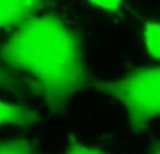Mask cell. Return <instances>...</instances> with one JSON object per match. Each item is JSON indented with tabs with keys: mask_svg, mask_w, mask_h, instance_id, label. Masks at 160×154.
<instances>
[{
	"mask_svg": "<svg viewBox=\"0 0 160 154\" xmlns=\"http://www.w3.org/2000/svg\"><path fill=\"white\" fill-rule=\"evenodd\" d=\"M0 46V63L28 79L53 113H62L87 83L78 34L59 17L34 16Z\"/></svg>",
	"mask_w": 160,
	"mask_h": 154,
	"instance_id": "6da1fadb",
	"label": "cell"
},
{
	"mask_svg": "<svg viewBox=\"0 0 160 154\" xmlns=\"http://www.w3.org/2000/svg\"><path fill=\"white\" fill-rule=\"evenodd\" d=\"M98 93L118 102L128 113L135 132H143L160 111V72L158 66H142L118 79L96 80Z\"/></svg>",
	"mask_w": 160,
	"mask_h": 154,
	"instance_id": "7a4b0ae2",
	"label": "cell"
},
{
	"mask_svg": "<svg viewBox=\"0 0 160 154\" xmlns=\"http://www.w3.org/2000/svg\"><path fill=\"white\" fill-rule=\"evenodd\" d=\"M45 6L47 0H0V30L22 24Z\"/></svg>",
	"mask_w": 160,
	"mask_h": 154,
	"instance_id": "3957f363",
	"label": "cell"
},
{
	"mask_svg": "<svg viewBox=\"0 0 160 154\" xmlns=\"http://www.w3.org/2000/svg\"><path fill=\"white\" fill-rule=\"evenodd\" d=\"M39 121L41 116L32 108L0 99V126H6V125L25 126V125L38 123Z\"/></svg>",
	"mask_w": 160,
	"mask_h": 154,
	"instance_id": "277c9868",
	"label": "cell"
},
{
	"mask_svg": "<svg viewBox=\"0 0 160 154\" xmlns=\"http://www.w3.org/2000/svg\"><path fill=\"white\" fill-rule=\"evenodd\" d=\"M159 24L156 21L146 22L143 28V45L146 52L153 59H159L160 45H159Z\"/></svg>",
	"mask_w": 160,
	"mask_h": 154,
	"instance_id": "5b68a950",
	"label": "cell"
},
{
	"mask_svg": "<svg viewBox=\"0 0 160 154\" xmlns=\"http://www.w3.org/2000/svg\"><path fill=\"white\" fill-rule=\"evenodd\" d=\"M0 154H38L35 146L25 139L0 140Z\"/></svg>",
	"mask_w": 160,
	"mask_h": 154,
	"instance_id": "8992f818",
	"label": "cell"
},
{
	"mask_svg": "<svg viewBox=\"0 0 160 154\" xmlns=\"http://www.w3.org/2000/svg\"><path fill=\"white\" fill-rule=\"evenodd\" d=\"M22 87L21 81L18 77L14 75L11 70H8L3 63H0V88H6V90L11 91H20Z\"/></svg>",
	"mask_w": 160,
	"mask_h": 154,
	"instance_id": "52a82bcc",
	"label": "cell"
},
{
	"mask_svg": "<svg viewBox=\"0 0 160 154\" xmlns=\"http://www.w3.org/2000/svg\"><path fill=\"white\" fill-rule=\"evenodd\" d=\"M66 154H107V153L102 152L101 149H97V147L87 146V144L82 143L80 140L72 136L69 139V146H68Z\"/></svg>",
	"mask_w": 160,
	"mask_h": 154,
	"instance_id": "ba28073f",
	"label": "cell"
},
{
	"mask_svg": "<svg viewBox=\"0 0 160 154\" xmlns=\"http://www.w3.org/2000/svg\"><path fill=\"white\" fill-rule=\"evenodd\" d=\"M88 2L107 11H117L122 4V0H88Z\"/></svg>",
	"mask_w": 160,
	"mask_h": 154,
	"instance_id": "9c48e42d",
	"label": "cell"
}]
</instances>
